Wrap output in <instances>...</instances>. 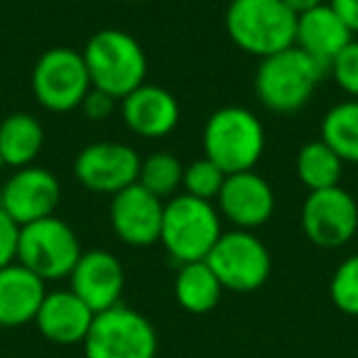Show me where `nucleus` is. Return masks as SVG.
I'll return each instance as SVG.
<instances>
[{
  "instance_id": "nucleus-3",
  "label": "nucleus",
  "mask_w": 358,
  "mask_h": 358,
  "mask_svg": "<svg viewBox=\"0 0 358 358\" xmlns=\"http://www.w3.org/2000/svg\"><path fill=\"white\" fill-rule=\"evenodd\" d=\"M221 234L219 209L211 201L189 194H177L164 201L159 243L177 265L206 260Z\"/></svg>"
},
{
  "instance_id": "nucleus-16",
  "label": "nucleus",
  "mask_w": 358,
  "mask_h": 358,
  "mask_svg": "<svg viewBox=\"0 0 358 358\" xmlns=\"http://www.w3.org/2000/svg\"><path fill=\"white\" fill-rule=\"evenodd\" d=\"M96 312L71 289H47L35 327L55 346H81Z\"/></svg>"
},
{
  "instance_id": "nucleus-11",
  "label": "nucleus",
  "mask_w": 358,
  "mask_h": 358,
  "mask_svg": "<svg viewBox=\"0 0 358 358\" xmlns=\"http://www.w3.org/2000/svg\"><path fill=\"white\" fill-rule=\"evenodd\" d=\"M140 162L143 159L130 145L99 140L79 150L74 159V177L89 192L113 196L138 182Z\"/></svg>"
},
{
  "instance_id": "nucleus-1",
  "label": "nucleus",
  "mask_w": 358,
  "mask_h": 358,
  "mask_svg": "<svg viewBox=\"0 0 358 358\" xmlns=\"http://www.w3.org/2000/svg\"><path fill=\"white\" fill-rule=\"evenodd\" d=\"M226 32L241 52L265 59L294 47L297 15L285 0H231L226 8Z\"/></svg>"
},
{
  "instance_id": "nucleus-30",
  "label": "nucleus",
  "mask_w": 358,
  "mask_h": 358,
  "mask_svg": "<svg viewBox=\"0 0 358 358\" xmlns=\"http://www.w3.org/2000/svg\"><path fill=\"white\" fill-rule=\"evenodd\" d=\"M329 6L336 10V15L343 20V25L356 37L358 35V0H329Z\"/></svg>"
},
{
  "instance_id": "nucleus-18",
  "label": "nucleus",
  "mask_w": 358,
  "mask_h": 358,
  "mask_svg": "<svg viewBox=\"0 0 358 358\" xmlns=\"http://www.w3.org/2000/svg\"><path fill=\"white\" fill-rule=\"evenodd\" d=\"M45 294V280H40L17 260L0 268V329H20L35 324Z\"/></svg>"
},
{
  "instance_id": "nucleus-25",
  "label": "nucleus",
  "mask_w": 358,
  "mask_h": 358,
  "mask_svg": "<svg viewBox=\"0 0 358 358\" xmlns=\"http://www.w3.org/2000/svg\"><path fill=\"white\" fill-rule=\"evenodd\" d=\"M226 182V172L214 164L209 157H199L194 162H189L185 167V182H182V189L185 194L196 196V199H204L214 204L216 196H219L221 187Z\"/></svg>"
},
{
  "instance_id": "nucleus-9",
  "label": "nucleus",
  "mask_w": 358,
  "mask_h": 358,
  "mask_svg": "<svg viewBox=\"0 0 358 358\" xmlns=\"http://www.w3.org/2000/svg\"><path fill=\"white\" fill-rule=\"evenodd\" d=\"M206 265L214 270L221 287L231 292H255L270 278L273 258L270 250L253 231L231 229L224 231L211 253L206 255Z\"/></svg>"
},
{
  "instance_id": "nucleus-17",
  "label": "nucleus",
  "mask_w": 358,
  "mask_h": 358,
  "mask_svg": "<svg viewBox=\"0 0 358 358\" xmlns=\"http://www.w3.org/2000/svg\"><path fill=\"white\" fill-rule=\"evenodd\" d=\"M123 120L135 135L145 140L167 138L179 125L182 110L167 89L155 84H143L120 101Z\"/></svg>"
},
{
  "instance_id": "nucleus-27",
  "label": "nucleus",
  "mask_w": 358,
  "mask_h": 358,
  "mask_svg": "<svg viewBox=\"0 0 358 358\" xmlns=\"http://www.w3.org/2000/svg\"><path fill=\"white\" fill-rule=\"evenodd\" d=\"M329 74L336 81V86L348 96L358 99V40H351L329 64Z\"/></svg>"
},
{
  "instance_id": "nucleus-19",
  "label": "nucleus",
  "mask_w": 358,
  "mask_h": 358,
  "mask_svg": "<svg viewBox=\"0 0 358 358\" xmlns=\"http://www.w3.org/2000/svg\"><path fill=\"white\" fill-rule=\"evenodd\" d=\"M351 40V35L343 20L336 15L331 6H319L309 13L297 15V35H294V47L302 50L309 59H314L324 71L334 62V57L343 50Z\"/></svg>"
},
{
  "instance_id": "nucleus-5",
  "label": "nucleus",
  "mask_w": 358,
  "mask_h": 358,
  "mask_svg": "<svg viewBox=\"0 0 358 358\" xmlns=\"http://www.w3.org/2000/svg\"><path fill=\"white\" fill-rule=\"evenodd\" d=\"M265 152V128L253 110L243 106H224L214 110L204 125V157L226 174L248 172Z\"/></svg>"
},
{
  "instance_id": "nucleus-7",
  "label": "nucleus",
  "mask_w": 358,
  "mask_h": 358,
  "mask_svg": "<svg viewBox=\"0 0 358 358\" xmlns=\"http://www.w3.org/2000/svg\"><path fill=\"white\" fill-rule=\"evenodd\" d=\"M81 346L84 358H155L157 331L145 314L115 304L96 314Z\"/></svg>"
},
{
  "instance_id": "nucleus-26",
  "label": "nucleus",
  "mask_w": 358,
  "mask_h": 358,
  "mask_svg": "<svg viewBox=\"0 0 358 358\" xmlns=\"http://www.w3.org/2000/svg\"><path fill=\"white\" fill-rule=\"evenodd\" d=\"M329 297L338 312L358 317V253L338 263L329 280Z\"/></svg>"
},
{
  "instance_id": "nucleus-22",
  "label": "nucleus",
  "mask_w": 358,
  "mask_h": 358,
  "mask_svg": "<svg viewBox=\"0 0 358 358\" xmlns=\"http://www.w3.org/2000/svg\"><path fill=\"white\" fill-rule=\"evenodd\" d=\"M297 177L309 192H322L338 187L343 174V162L322 138L309 140L299 148L297 159H294Z\"/></svg>"
},
{
  "instance_id": "nucleus-13",
  "label": "nucleus",
  "mask_w": 358,
  "mask_h": 358,
  "mask_svg": "<svg viewBox=\"0 0 358 358\" xmlns=\"http://www.w3.org/2000/svg\"><path fill=\"white\" fill-rule=\"evenodd\" d=\"M108 216L110 229L118 236V241H123L125 245H133V248H148L159 241L164 201L135 182V185L125 187L123 192L110 196Z\"/></svg>"
},
{
  "instance_id": "nucleus-28",
  "label": "nucleus",
  "mask_w": 358,
  "mask_h": 358,
  "mask_svg": "<svg viewBox=\"0 0 358 358\" xmlns=\"http://www.w3.org/2000/svg\"><path fill=\"white\" fill-rule=\"evenodd\" d=\"M17 236H20V226L0 209V268L15 263L17 258Z\"/></svg>"
},
{
  "instance_id": "nucleus-14",
  "label": "nucleus",
  "mask_w": 358,
  "mask_h": 358,
  "mask_svg": "<svg viewBox=\"0 0 358 358\" xmlns=\"http://www.w3.org/2000/svg\"><path fill=\"white\" fill-rule=\"evenodd\" d=\"M216 201H219V214H224V219L241 231L260 229L275 214L273 187L255 169L226 174V182Z\"/></svg>"
},
{
  "instance_id": "nucleus-24",
  "label": "nucleus",
  "mask_w": 358,
  "mask_h": 358,
  "mask_svg": "<svg viewBox=\"0 0 358 358\" xmlns=\"http://www.w3.org/2000/svg\"><path fill=\"white\" fill-rule=\"evenodd\" d=\"M182 182H185V164L172 152H152L140 162L138 185L157 199L169 201L172 196H177Z\"/></svg>"
},
{
  "instance_id": "nucleus-21",
  "label": "nucleus",
  "mask_w": 358,
  "mask_h": 358,
  "mask_svg": "<svg viewBox=\"0 0 358 358\" xmlns=\"http://www.w3.org/2000/svg\"><path fill=\"white\" fill-rule=\"evenodd\" d=\"M221 294H224V287L214 270L206 265V260L179 265L177 278H174V299L185 312L209 314L211 309L219 307Z\"/></svg>"
},
{
  "instance_id": "nucleus-2",
  "label": "nucleus",
  "mask_w": 358,
  "mask_h": 358,
  "mask_svg": "<svg viewBox=\"0 0 358 358\" xmlns=\"http://www.w3.org/2000/svg\"><path fill=\"white\" fill-rule=\"evenodd\" d=\"M81 55L89 69L91 86L106 91L115 101H123L145 84L148 57L130 32L115 30V27L94 32Z\"/></svg>"
},
{
  "instance_id": "nucleus-6",
  "label": "nucleus",
  "mask_w": 358,
  "mask_h": 358,
  "mask_svg": "<svg viewBox=\"0 0 358 358\" xmlns=\"http://www.w3.org/2000/svg\"><path fill=\"white\" fill-rule=\"evenodd\" d=\"M81 253L84 250H81L79 236L59 216L20 226L15 260L45 282L69 278Z\"/></svg>"
},
{
  "instance_id": "nucleus-32",
  "label": "nucleus",
  "mask_w": 358,
  "mask_h": 358,
  "mask_svg": "<svg viewBox=\"0 0 358 358\" xmlns=\"http://www.w3.org/2000/svg\"><path fill=\"white\" fill-rule=\"evenodd\" d=\"M0 169H3V157H0Z\"/></svg>"
},
{
  "instance_id": "nucleus-4",
  "label": "nucleus",
  "mask_w": 358,
  "mask_h": 358,
  "mask_svg": "<svg viewBox=\"0 0 358 358\" xmlns=\"http://www.w3.org/2000/svg\"><path fill=\"white\" fill-rule=\"evenodd\" d=\"M324 74L327 71L302 50L289 47L260 59L255 69V94L273 113H297L312 101Z\"/></svg>"
},
{
  "instance_id": "nucleus-31",
  "label": "nucleus",
  "mask_w": 358,
  "mask_h": 358,
  "mask_svg": "<svg viewBox=\"0 0 358 358\" xmlns=\"http://www.w3.org/2000/svg\"><path fill=\"white\" fill-rule=\"evenodd\" d=\"M329 0H285V6L294 13V15H302V13H309L319 6H327Z\"/></svg>"
},
{
  "instance_id": "nucleus-29",
  "label": "nucleus",
  "mask_w": 358,
  "mask_h": 358,
  "mask_svg": "<svg viewBox=\"0 0 358 358\" xmlns=\"http://www.w3.org/2000/svg\"><path fill=\"white\" fill-rule=\"evenodd\" d=\"M120 101H115L113 96H108L106 91H99L91 86V91L86 94L84 103H81V110H84V115L89 120H106L113 115L115 106H118Z\"/></svg>"
},
{
  "instance_id": "nucleus-15",
  "label": "nucleus",
  "mask_w": 358,
  "mask_h": 358,
  "mask_svg": "<svg viewBox=\"0 0 358 358\" xmlns=\"http://www.w3.org/2000/svg\"><path fill=\"white\" fill-rule=\"evenodd\" d=\"M69 289L96 314L120 304L125 289L123 263L108 250H84L69 275Z\"/></svg>"
},
{
  "instance_id": "nucleus-8",
  "label": "nucleus",
  "mask_w": 358,
  "mask_h": 358,
  "mask_svg": "<svg viewBox=\"0 0 358 358\" xmlns=\"http://www.w3.org/2000/svg\"><path fill=\"white\" fill-rule=\"evenodd\" d=\"M32 96L50 113H69L81 108L91 91V76L84 55L71 47H52L42 52L32 69Z\"/></svg>"
},
{
  "instance_id": "nucleus-12",
  "label": "nucleus",
  "mask_w": 358,
  "mask_h": 358,
  "mask_svg": "<svg viewBox=\"0 0 358 358\" xmlns=\"http://www.w3.org/2000/svg\"><path fill=\"white\" fill-rule=\"evenodd\" d=\"M62 201V185L55 172L45 167L15 169L0 192V209L6 211L17 226L57 216Z\"/></svg>"
},
{
  "instance_id": "nucleus-23",
  "label": "nucleus",
  "mask_w": 358,
  "mask_h": 358,
  "mask_svg": "<svg viewBox=\"0 0 358 358\" xmlns=\"http://www.w3.org/2000/svg\"><path fill=\"white\" fill-rule=\"evenodd\" d=\"M322 140L343 164H358V99H346L324 113Z\"/></svg>"
},
{
  "instance_id": "nucleus-20",
  "label": "nucleus",
  "mask_w": 358,
  "mask_h": 358,
  "mask_svg": "<svg viewBox=\"0 0 358 358\" xmlns=\"http://www.w3.org/2000/svg\"><path fill=\"white\" fill-rule=\"evenodd\" d=\"M45 148V125L32 113H10L0 120V157L8 167H30Z\"/></svg>"
},
{
  "instance_id": "nucleus-10",
  "label": "nucleus",
  "mask_w": 358,
  "mask_h": 358,
  "mask_svg": "<svg viewBox=\"0 0 358 358\" xmlns=\"http://www.w3.org/2000/svg\"><path fill=\"white\" fill-rule=\"evenodd\" d=\"M302 231L317 248H341L358 234V201L341 185L309 192L302 206Z\"/></svg>"
}]
</instances>
